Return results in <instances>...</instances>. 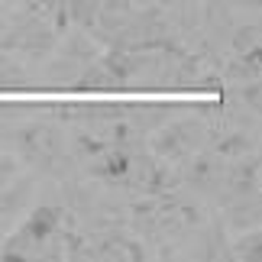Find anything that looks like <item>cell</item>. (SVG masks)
Listing matches in <instances>:
<instances>
[{"instance_id":"obj_1","label":"cell","mask_w":262,"mask_h":262,"mask_svg":"<svg viewBox=\"0 0 262 262\" xmlns=\"http://www.w3.org/2000/svg\"><path fill=\"white\" fill-rule=\"evenodd\" d=\"M256 52L259 49V26H253V29H243V33L236 36V52Z\"/></svg>"},{"instance_id":"obj_2","label":"cell","mask_w":262,"mask_h":262,"mask_svg":"<svg viewBox=\"0 0 262 262\" xmlns=\"http://www.w3.org/2000/svg\"><path fill=\"white\" fill-rule=\"evenodd\" d=\"M10 178H13V162H10V159H0V185L10 181Z\"/></svg>"}]
</instances>
